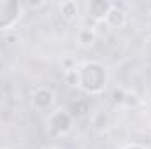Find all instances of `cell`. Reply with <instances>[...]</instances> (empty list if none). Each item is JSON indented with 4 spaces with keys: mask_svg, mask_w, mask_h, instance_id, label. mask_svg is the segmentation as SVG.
<instances>
[{
    "mask_svg": "<svg viewBox=\"0 0 151 149\" xmlns=\"http://www.w3.org/2000/svg\"><path fill=\"white\" fill-rule=\"evenodd\" d=\"M109 81L107 70L99 62H88L77 69V86L88 95H99L106 90Z\"/></svg>",
    "mask_w": 151,
    "mask_h": 149,
    "instance_id": "obj_1",
    "label": "cell"
},
{
    "mask_svg": "<svg viewBox=\"0 0 151 149\" xmlns=\"http://www.w3.org/2000/svg\"><path fill=\"white\" fill-rule=\"evenodd\" d=\"M47 123H49V128L53 132H56V133H67L70 130V126H72V116L65 111H55L49 116Z\"/></svg>",
    "mask_w": 151,
    "mask_h": 149,
    "instance_id": "obj_2",
    "label": "cell"
},
{
    "mask_svg": "<svg viewBox=\"0 0 151 149\" xmlns=\"http://www.w3.org/2000/svg\"><path fill=\"white\" fill-rule=\"evenodd\" d=\"M32 104H34V107L39 109V111H47L55 104V93L49 88L40 86V88H37L32 93Z\"/></svg>",
    "mask_w": 151,
    "mask_h": 149,
    "instance_id": "obj_3",
    "label": "cell"
},
{
    "mask_svg": "<svg viewBox=\"0 0 151 149\" xmlns=\"http://www.w3.org/2000/svg\"><path fill=\"white\" fill-rule=\"evenodd\" d=\"M21 7H19V4L18 2H9V0H0V30H7V28H11L18 19H14V18H9V16H4V12L5 14H9V12H14V11H19Z\"/></svg>",
    "mask_w": 151,
    "mask_h": 149,
    "instance_id": "obj_4",
    "label": "cell"
},
{
    "mask_svg": "<svg viewBox=\"0 0 151 149\" xmlns=\"http://www.w3.org/2000/svg\"><path fill=\"white\" fill-rule=\"evenodd\" d=\"M113 4L107 2V0H93L90 2L88 9H90V16L95 19V21H106L109 11H111Z\"/></svg>",
    "mask_w": 151,
    "mask_h": 149,
    "instance_id": "obj_5",
    "label": "cell"
},
{
    "mask_svg": "<svg viewBox=\"0 0 151 149\" xmlns=\"http://www.w3.org/2000/svg\"><path fill=\"white\" fill-rule=\"evenodd\" d=\"M106 23L109 25V28H123L125 23H127V12L119 7H116L113 4L107 18H106Z\"/></svg>",
    "mask_w": 151,
    "mask_h": 149,
    "instance_id": "obj_6",
    "label": "cell"
},
{
    "mask_svg": "<svg viewBox=\"0 0 151 149\" xmlns=\"http://www.w3.org/2000/svg\"><path fill=\"white\" fill-rule=\"evenodd\" d=\"M90 112V100L88 98H76L69 105V114L72 117H83Z\"/></svg>",
    "mask_w": 151,
    "mask_h": 149,
    "instance_id": "obj_7",
    "label": "cell"
},
{
    "mask_svg": "<svg viewBox=\"0 0 151 149\" xmlns=\"http://www.w3.org/2000/svg\"><path fill=\"white\" fill-rule=\"evenodd\" d=\"M77 12H79V9H77V4H76L74 0H65V2H62V5H60V14H62L63 19L72 21L76 16H77Z\"/></svg>",
    "mask_w": 151,
    "mask_h": 149,
    "instance_id": "obj_8",
    "label": "cell"
},
{
    "mask_svg": "<svg viewBox=\"0 0 151 149\" xmlns=\"http://www.w3.org/2000/svg\"><path fill=\"white\" fill-rule=\"evenodd\" d=\"M95 32H93V28H81L79 30V34H77V40L81 42V46H93V42H95Z\"/></svg>",
    "mask_w": 151,
    "mask_h": 149,
    "instance_id": "obj_9",
    "label": "cell"
},
{
    "mask_svg": "<svg viewBox=\"0 0 151 149\" xmlns=\"http://www.w3.org/2000/svg\"><path fill=\"white\" fill-rule=\"evenodd\" d=\"M65 79H67V82H69L70 86H77V69H74V70H67Z\"/></svg>",
    "mask_w": 151,
    "mask_h": 149,
    "instance_id": "obj_10",
    "label": "cell"
},
{
    "mask_svg": "<svg viewBox=\"0 0 151 149\" xmlns=\"http://www.w3.org/2000/svg\"><path fill=\"white\" fill-rule=\"evenodd\" d=\"M123 104H127V105H135V104H137V95L127 93V95H125V102H123Z\"/></svg>",
    "mask_w": 151,
    "mask_h": 149,
    "instance_id": "obj_11",
    "label": "cell"
},
{
    "mask_svg": "<svg viewBox=\"0 0 151 149\" xmlns=\"http://www.w3.org/2000/svg\"><path fill=\"white\" fill-rule=\"evenodd\" d=\"M125 95H127V91H123V90H119V91H114V102H119V104H123V102H125Z\"/></svg>",
    "mask_w": 151,
    "mask_h": 149,
    "instance_id": "obj_12",
    "label": "cell"
},
{
    "mask_svg": "<svg viewBox=\"0 0 151 149\" xmlns=\"http://www.w3.org/2000/svg\"><path fill=\"white\" fill-rule=\"evenodd\" d=\"M125 149H146V148H142L141 144H130V146H127Z\"/></svg>",
    "mask_w": 151,
    "mask_h": 149,
    "instance_id": "obj_13",
    "label": "cell"
},
{
    "mask_svg": "<svg viewBox=\"0 0 151 149\" xmlns=\"http://www.w3.org/2000/svg\"><path fill=\"white\" fill-rule=\"evenodd\" d=\"M40 149H55V148H53V146H42Z\"/></svg>",
    "mask_w": 151,
    "mask_h": 149,
    "instance_id": "obj_14",
    "label": "cell"
}]
</instances>
